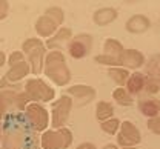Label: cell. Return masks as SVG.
Returning <instances> with one entry per match:
<instances>
[{"label":"cell","instance_id":"cell-6","mask_svg":"<svg viewBox=\"0 0 160 149\" xmlns=\"http://www.w3.org/2000/svg\"><path fill=\"white\" fill-rule=\"evenodd\" d=\"M8 65H9V69L2 77V80H5L6 83L19 85L20 82L25 77H28L29 72H31L29 63L26 62V59H25V55H23L22 51H12L8 55Z\"/></svg>","mask_w":160,"mask_h":149},{"label":"cell","instance_id":"cell-20","mask_svg":"<svg viewBox=\"0 0 160 149\" xmlns=\"http://www.w3.org/2000/svg\"><path fill=\"white\" fill-rule=\"evenodd\" d=\"M123 52H125V48L117 39H106L105 40V43H103V54L105 55L120 59Z\"/></svg>","mask_w":160,"mask_h":149},{"label":"cell","instance_id":"cell-14","mask_svg":"<svg viewBox=\"0 0 160 149\" xmlns=\"http://www.w3.org/2000/svg\"><path fill=\"white\" fill-rule=\"evenodd\" d=\"M72 40V31L71 28H66V26H60L59 31L46 40V48L51 49V51H62L63 48H68L69 42Z\"/></svg>","mask_w":160,"mask_h":149},{"label":"cell","instance_id":"cell-18","mask_svg":"<svg viewBox=\"0 0 160 149\" xmlns=\"http://www.w3.org/2000/svg\"><path fill=\"white\" fill-rule=\"evenodd\" d=\"M139 111L148 118H154L160 115V100L157 99H146L139 102Z\"/></svg>","mask_w":160,"mask_h":149},{"label":"cell","instance_id":"cell-9","mask_svg":"<svg viewBox=\"0 0 160 149\" xmlns=\"http://www.w3.org/2000/svg\"><path fill=\"white\" fill-rule=\"evenodd\" d=\"M72 106H74L72 99L68 94L60 95L51 105V126H52V129L65 128V125L69 120V114H71Z\"/></svg>","mask_w":160,"mask_h":149},{"label":"cell","instance_id":"cell-19","mask_svg":"<svg viewBox=\"0 0 160 149\" xmlns=\"http://www.w3.org/2000/svg\"><path fill=\"white\" fill-rule=\"evenodd\" d=\"M145 82H146V75L142 74L139 71L132 72L128 79V83H126V89L128 92L132 95V94H139L140 91L145 88Z\"/></svg>","mask_w":160,"mask_h":149},{"label":"cell","instance_id":"cell-5","mask_svg":"<svg viewBox=\"0 0 160 149\" xmlns=\"http://www.w3.org/2000/svg\"><path fill=\"white\" fill-rule=\"evenodd\" d=\"M22 52L26 59V62L29 63L31 72L34 75H39L43 72V66H45V59H46V45L42 42L39 37H31L26 39L22 45Z\"/></svg>","mask_w":160,"mask_h":149},{"label":"cell","instance_id":"cell-34","mask_svg":"<svg viewBox=\"0 0 160 149\" xmlns=\"http://www.w3.org/2000/svg\"><path fill=\"white\" fill-rule=\"evenodd\" d=\"M122 149H136V148H122Z\"/></svg>","mask_w":160,"mask_h":149},{"label":"cell","instance_id":"cell-15","mask_svg":"<svg viewBox=\"0 0 160 149\" xmlns=\"http://www.w3.org/2000/svg\"><path fill=\"white\" fill-rule=\"evenodd\" d=\"M145 63V55L139 49H125L120 57V65L125 69H137Z\"/></svg>","mask_w":160,"mask_h":149},{"label":"cell","instance_id":"cell-33","mask_svg":"<svg viewBox=\"0 0 160 149\" xmlns=\"http://www.w3.org/2000/svg\"><path fill=\"white\" fill-rule=\"evenodd\" d=\"M103 149H117V146H114V145H106Z\"/></svg>","mask_w":160,"mask_h":149},{"label":"cell","instance_id":"cell-10","mask_svg":"<svg viewBox=\"0 0 160 149\" xmlns=\"http://www.w3.org/2000/svg\"><path fill=\"white\" fill-rule=\"evenodd\" d=\"M23 114L26 115L28 122L32 125V128L36 129L37 132L43 134L46 131L48 125H49V117L51 115L48 114V111L42 105H39V103H29Z\"/></svg>","mask_w":160,"mask_h":149},{"label":"cell","instance_id":"cell-17","mask_svg":"<svg viewBox=\"0 0 160 149\" xmlns=\"http://www.w3.org/2000/svg\"><path fill=\"white\" fill-rule=\"evenodd\" d=\"M117 16H119V12H117L116 8H112V6H105V8H100V9H97V11L94 12L92 20H94L96 25H99V26H105V25L112 23V22L117 19Z\"/></svg>","mask_w":160,"mask_h":149},{"label":"cell","instance_id":"cell-12","mask_svg":"<svg viewBox=\"0 0 160 149\" xmlns=\"http://www.w3.org/2000/svg\"><path fill=\"white\" fill-rule=\"evenodd\" d=\"M92 48V37L89 34H79L74 36L68 45V52L72 59H83L91 52Z\"/></svg>","mask_w":160,"mask_h":149},{"label":"cell","instance_id":"cell-31","mask_svg":"<svg viewBox=\"0 0 160 149\" xmlns=\"http://www.w3.org/2000/svg\"><path fill=\"white\" fill-rule=\"evenodd\" d=\"M5 63H6V54H5V52L0 49V68H2Z\"/></svg>","mask_w":160,"mask_h":149},{"label":"cell","instance_id":"cell-1","mask_svg":"<svg viewBox=\"0 0 160 149\" xmlns=\"http://www.w3.org/2000/svg\"><path fill=\"white\" fill-rule=\"evenodd\" d=\"M42 135L32 128L23 112L3 118V138L0 149H40Z\"/></svg>","mask_w":160,"mask_h":149},{"label":"cell","instance_id":"cell-2","mask_svg":"<svg viewBox=\"0 0 160 149\" xmlns=\"http://www.w3.org/2000/svg\"><path fill=\"white\" fill-rule=\"evenodd\" d=\"M43 72L56 86H66L71 80V71L62 51H49L46 54Z\"/></svg>","mask_w":160,"mask_h":149},{"label":"cell","instance_id":"cell-13","mask_svg":"<svg viewBox=\"0 0 160 149\" xmlns=\"http://www.w3.org/2000/svg\"><path fill=\"white\" fill-rule=\"evenodd\" d=\"M96 89L88 85H74L68 88V95L72 99V103L76 106H86L96 99Z\"/></svg>","mask_w":160,"mask_h":149},{"label":"cell","instance_id":"cell-4","mask_svg":"<svg viewBox=\"0 0 160 149\" xmlns=\"http://www.w3.org/2000/svg\"><path fill=\"white\" fill-rule=\"evenodd\" d=\"M63 20H65V14L60 6L46 8V11L37 19L36 25H34V29H36L39 39H46V40L51 39L59 31Z\"/></svg>","mask_w":160,"mask_h":149},{"label":"cell","instance_id":"cell-16","mask_svg":"<svg viewBox=\"0 0 160 149\" xmlns=\"http://www.w3.org/2000/svg\"><path fill=\"white\" fill-rule=\"evenodd\" d=\"M149 26H151V22L143 14H136V16L129 17V20L126 22V25H125L126 31L132 32V34H142V32L148 31Z\"/></svg>","mask_w":160,"mask_h":149},{"label":"cell","instance_id":"cell-8","mask_svg":"<svg viewBox=\"0 0 160 149\" xmlns=\"http://www.w3.org/2000/svg\"><path fill=\"white\" fill-rule=\"evenodd\" d=\"M40 142L43 149H68L72 145V132L68 128L46 129Z\"/></svg>","mask_w":160,"mask_h":149},{"label":"cell","instance_id":"cell-21","mask_svg":"<svg viewBox=\"0 0 160 149\" xmlns=\"http://www.w3.org/2000/svg\"><path fill=\"white\" fill-rule=\"evenodd\" d=\"M112 115H114V106L109 102L102 100V102L97 103V106H96V117H97V120L100 123L112 118Z\"/></svg>","mask_w":160,"mask_h":149},{"label":"cell","instance_id":"cell-25","mask_svg":"<svg viewBox=\"0 0 160 149\" xmlns=\"http://www.w3.org/2000/svg\"><path fill=\"white\" fill-rule=\"evenodd\" d=\"M120 125H122V122H120L119 118H109V120H106V122H102L100 123V128L103 132H106V134H109V135H114V134H117L120 129Z\"/></svg>","mask_w":160,"mask_h":149},{"label":"cell","instance_id":"cell-29","mask_svg":"<svg viewBox=\"0 0 160 149\" xmlns=\"http://www.w3.org/2000/svg\"><path fill=\"white\" fill-rule=\"evenodd\" d=\"M8 11H9V2H6V0H0V22L6 19Z\"/></svg>","mask_w":160,"mask_h":149},{"label":"cell","instance_id":"cell-30","mask_svg":"<svg viewBox=\"0 0 160 149\" xmlns=\"http://www.w3.org/2000/svg\"><path fill=\"white\" fill-rule=\"evenodd\" d=\"M76 149H96V146L92 145V143H88V142H85V143H82L80 146H77Z\"/></svg>","mask_w":160,"mask_h":149},{"label":"cell","instance_id":"cell-24","mask_svg":"<svg viewBox=\"0 0 160 149\" xmlns=\"http://www.w3.org/2000/svg\"><path fill=\"white\" fill-rule=\"evenodd\" d=\"M112 99L120 106H129V105H132V95L128 92L126 88H116L112 91Z\"/></svg>","mask_w":160,"mask_h":149},{"label":"cell","instance_id":"cell-28","mask_svg":"<svg viewBox=\"0 0 160 149\" xmlns=\"http://www.w3.org/2000/svg\"><path fill=\"white\" fill-rule=\"evenodd\" d=\"M146 125H148V128H149V131L152 134L160 135V115L154 117V118H148V123Z\"/></svg>","mask_w":160,"mask_h":149},{"label":"cell","instance_id":"cell-23","mask_svg":"<svg viewBox=\"0 0 160 149\" xmlns=\"http://www.w3.org/2000/svg\"><path fill=\"white\" fill-rule=\"evenodd\" d=\"M146 77L156 80L160 85V54L149 59V62L146 65Z\"/></svg>","mask_w":160,"mask_h":149},{"label":"cell","instance_id":"cell-11","mask_svg":"<svg viewBox=\"0 0 160 149\" xmlns=\"http://www.w3.org/2000/svg\"><path fill=\"white\" fill-rule=\"evenodd\" d=\"M142 142V135H140V131L137 129V126L129 122V120H125L122 122L120 129L117 132V143L123 148H134L136 145H139Z\"/></svg>","mask_w":160,"mask_h":149},{"label":"cell","instance_id":"cell-7","mask_svg":"<svg viewBox=\"0 0 160 149\" xmlns=\"http://www.w3.org/2000/svg\"><path fill=\"white\" fill-rule=\"evenodd\" d=\"M23 89L29 99L31 103H48L52 102L56 97V91L52 86H49L46 82H43L42 79H28L23 85Z\"/></svg>","mask_w":160,"mask_h":149},{"label":"cell","instance_id":"cell-26","mask_svg":"<svg viewBox=\"0 0 160 149\" xmlns=\"http://www.w3.org/2000/svg\"><path fill=\"white\" fill-rule=\"evenodd\" d=\"M94 60L97 63L103 65V66H111V68H122L120 65V59H116V57H111V55H105V54H99L94 57Z\"/></svg>","mask_w":160,"mask_h":149},{"label":"cell","instance_id":"cell-27","mask_svg":"<svg viewBox=\"0 0 160 149\" xmlns=\"http://www.w3.org/2000/svg\"><path fill=\"white\" fill-rule=\"evenodd\" d=\"M148 94H157L160 89V85L156 82V80H152V79H149V77H146V82H145V88H143Z\"/></svg>","mask_w":160,"mask_h":149},{"label":"cell","instance_id":"cell-22","mask_svg":"<svg viewBox=\"0 0 160 149\" xmlns=\"http://www.w3.org/2000/svg\"><path fill=\"white\" fill-rule=\"evenodd\" d=\"M108 75L119 85V88H123V86L128 83L129 71L125 69V68H109L108 69Z\"/></svg>","mask_w":160,"mask_h":149},{"label":"cell","instance_id":"cell-3","mask_svg":"<svg viewBox=\"0 0 160 149\" xmlns=\"http://www.w3.org/2000/svg\"><path fill=\"white\" fill-rule=\"evenodd\" d=\"M29 103L25 89H0V120L16 112H25Z\"/></svg>","mask_w":160,"mask_h":149},{"label":"cell","instance_id":"cell-32","mask_svg":"<svg viewBox=\"0 0 160 149\" xmlns=\"http://www.w3.org/2000/svg\"><path fill=\"white\" fill-rule=\"evenodd\" d=\"M2 138H3V122L0 120V145H2Z\"/></svg>","mask_w":160,"mask_h":149}]
</instances>
